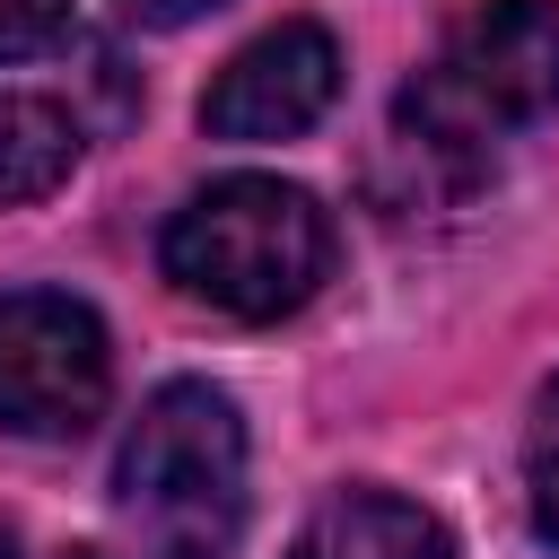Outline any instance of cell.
Returning <instances> with one entry per match:
<instances>
[{"label":"cell","mask_w":559,"mask_h":559,"mask_svg":"<svg viewBox=\"0 0 559 559\" xmlns=\"http://www.w3.org/2000/svg\"><path fill=\"white\" fill-rule=\"evenodd\" d=\"M157 262L166 280L210 306V314H236V323H280L297 314L323 271H332V218L306 183H280V175H218L201 183L166 236H157Z\"/></svg>","instance_id":"6da1fadb"},{"label":"cell","mask_w":559,"mask_h":559,"mask_svg":"<svg viewBox=\"0 0 559 559\" xmlns=\"http://www.w3.org/2000/svg\"><path fill=\"white\" fill-rule=\"evenodd\" d=\"M559 114V0H480L445 52L402 87V140L480 157L489 140Z\"/></svg>","instance_id":"7a4b0ae2"},{"label":"cell","mask_w":559,"mask_h":559,"mask_svg":"<svg viewBox=\"0 0 559 559\" xmlns=\"http://www.w3.org/2000/svg\"><path fill=\"white\" fill-rule=\"evenodd\" d=\"M122 507L183 559H210L245 524V419L218 384L175 376L140 402L122 454H114Z\"/></svg>","instance_id":"3957f363"},{"label":"cell","mask_w":559,"mask_h":559,"mask_svg":"<svg viewBox=\"0 0 559 559\" xmlns=\"http://www.w3.org/2000/svg\"><path fill=\"white\" fill-rule=\"evenodd\" d=\"M114 341L96 306L70 288H9L0 297V428L9 437H79L105 419Z\"/></svg>","instance_id":"277c9868"},{"label":"cell","mask_w":559,"mask_h":559,"mask_svg":"<svg viewBox=\"0 0 559 559\" xmlns=\"http://www.w3.org/2000/svg\"><path fill=\"white\" fill-rule=\"evenodd\" d=\"M332 96H341V44H332V26L280 17L271 35H253L210 79L201 131L210 140H245V148L253 140H297V131H314L332 114Z\"/></svg>","instance_id":"5b68a950"},{"label":"cell","mask_w":559,"mask_h":559,"mask_svg":"<svg viewBox=\"0 0 559 559\" xmlns=\"http://www.w3.org/2000/svg\"><path fill=\"white\" fill-rule=\"evenodd\" d=\"M288 559H454L445 524L419 507V498H393V489H332L297 550Z\"/></svg>","instance_id":"8992f818"},{"label":"cell","mask_w":559,"mask_h":559,"mask_svg":"<svg viewBox=\"0 0 559 559\" xmlns=\"http://www.w3.org/2000/svg\"><path fill=\"white\" fill-rule=\"evenodd\" d=\"M79 166V114L26 87H0V210L61 192Z\"/></svg>","instance_id":"52a82bcc"},{"label":"cell","mask_w":559,"mask_h":559,"mask_svg":"<svg viewBox=\"0 0 559 559\" xmlns=\"http://www.w3.org/2000/svg\"><path fill=\"white\" fill-rule=\"evenodd\" d=\"M524 489H533V524H542V542L559 550V376L542 384L533 428H524Z\"/></svg>","instance_id":"ba28073f"},{"label":"cell","mask_w":559,"mask_h":559,"mask_svg":"<svg viewBox=\"0 0 559 559\" xmlns=\"http://www.w3.org/2000/svg\"><path fill=\"white\" fill-rule=\"evenodd\" d=\"M70 35V0H0V61H35Z\"/></svg>","instance_id":"9c48e42d"},{"label":"cell","mask_w":559,"mask_h":559,"mask_svg":"<svg viewBox=\"0 0 559 559\" xmlns=\"http://www.w3.org/2000/svg\"><path fill=\"white\" fill-rule=\"evenodd\" d=\"M218 0H122V17L131 26H192V17H210Z\"/></svg>","instance_id":"30bf717a"},{"label":"cell","mask_w":559,"mask_h":559,"mask_svg":"<svg viewBox=\"0 0 559 559\" xmlns=\"http://www.w3.org/2000/svg\"><path fill=\"white\" fill-rule=\"evenodd\" d=\"M61 559H114V550H61ZM157 559H183V550H157Z\"/></svg>","instance_id":"8fae6325"},{"label":"cell","mask_w":559,"mask_h":559,"mask_svg":"<svg viewBox=\"0 0 559 559\" xmlns=\"http://www.w3.org/2000/svg\"><path fill=\"white\" fill-rule=\"evenodd\" d=\"M0 550H9V533H0Z\"/></svg>","instance_id":"7c38bea8"}]
</instances>
